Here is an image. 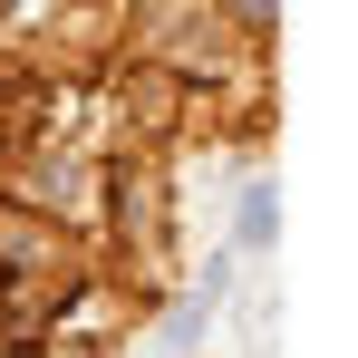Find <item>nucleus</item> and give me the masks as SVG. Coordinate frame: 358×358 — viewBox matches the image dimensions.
Segmentation results:
<instances>
[{"mask_svg": "<svg viewBox=\"0 0 358 358\" xmlns=\"http://www.w3.org/2000/svg\"><path fill=\"white\" fill-rule=\"evenodd\" d=\"M242 233L271 242V184H252V194H242Z\"/></svg>", "mask_w": 358, "mask_h": 358, "instance_id": "obj_1", "label": "nucleus"}]
</instances>
